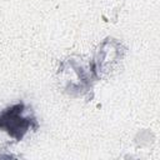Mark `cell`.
<instances>
[{"label": "cell", "instance_id": "6da1fadb", "mask_svg": "<svg viewBox=\"0 0 160 160\" xmlns=\"http://www.w3.org/2000/svg\"><path fill=\"white\" fill-rule=\"evenodd\" d=\"M22 105H15L0 115V128L5 129L11 136L20 140L31 125V120L21 116Z\"/></svg>", "mask_w": 160, "mask_h": 160}]
</instances>
